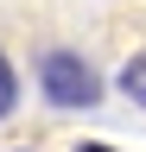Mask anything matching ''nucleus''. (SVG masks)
I'll use <instances>...</instances> for the list:
<instances>
[{
    "label": "nucleus",
    "instance_id": "obj_4",
    "mask_svg": "<svg viewBox=\"0 0 146 152\" xmlns=\"http://www.w3.org/2000/svg\"><path fill=\"white\" fill-rule=\"evenodd\" d=\"M76 152H108V146H76Z\"/></svg>",
    "mask_w": 146,
    "mask_h": 152
},
{
    "label": "nucleus",
    "instance_id": "obj_2",
    "mask_svg": "<svg viewBox=\"0 0 146 152\" xmlns=\"http://www.w3.org/2000/svg\"><path fill=\"white\" fill-rule=\"evenodd\" d=\"M121 89L134 95V102L146 108V57H127V70H121Z\"/></svg>",
    "mask_w": 146,
    "mask_h": 152
},
{
    "label": "nucleus",
    "instance_id": "obj_3",
    "mask_svg": "<svg viewBox=\"0 0 146 152\" xmlns=\"http://www.w3.org/2000/svg\"><path fill=\"white\" fill-rule=\"evenodd\" d=\"M13 102H19V89H13V70H7V57H0V121L13 114Z\"/></svg>",
    "mask_w": 146,
    "mask_h": 152
},
{
    "label": "nucleus",
    "instance_id": "obj_1",
    "mask_svg": "<svg viewBox=\"0 0 146 152\" xmlns=\"http://www.w3.org/2000/svg\"><path fill=\"white\" fill-rule=\"evenodd\" d=\"M38 83H45V95L57 108H95V95H102L95 70H89L83 57H70V51H51L45 57V64H38Z\"/></svg>",
    "mask_w": 146,
    "mask_h": 152
}]
</instances>
